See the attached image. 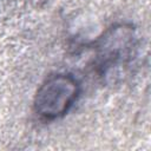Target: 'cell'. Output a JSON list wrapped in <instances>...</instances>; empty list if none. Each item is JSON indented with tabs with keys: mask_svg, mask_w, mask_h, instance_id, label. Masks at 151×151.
Segmentation results:
<instances>
[{
	"mask_svg": "<svg viewBox=\"0 0 151 151\" xmlns=\"http://www.w3.org/2000/svg\"><path fill=\"white\" fill-rule=\"evenodd\" d=\"M137 47L138 38L132 24L118 22L111 25L93 41L94 71L103 78L114 76L132 61Z\"/></svg>",
	"mask_w": 151,
	"mask_h": 151,
	"instance_id": "6da1fadb",
	"label": "cell"
},
{
	"mask_svg": "<svg viewBox=\"0 0 151 151\" xmlns=\"http://www.w3.org/2000/svg\"><path fill=\"white\" fill-rule=\"evenodd\" d=\"M79 80L68 72L47 76L33 97V111L39 119L53 122L73 107L80 94Z\"/></svg>",
	"mask_w": 151,
	"mask_h": 151,
	"instance_id": "7a4b0ae2",
	"label": "cell"
}]
</instances>
